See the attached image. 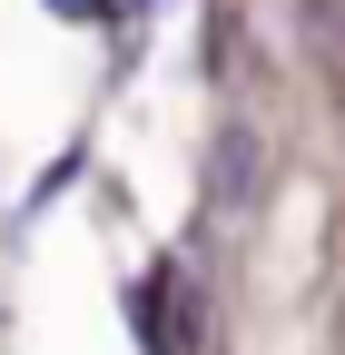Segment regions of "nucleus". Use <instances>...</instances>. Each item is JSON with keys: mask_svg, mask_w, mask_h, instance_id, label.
I'll return each mask as SVG.
<instances>
[{"mask_svg": "<svg viewBox=\"0 0 345 355\" xmlns=\"http://www.w3.org/2000/svg\"><path fill=\"white\" fill-rule=\"evenodd\" d=\"M39 10H60V20H109V0H39Z\"/></svg>", "mask_w": 345, "mask_h": 355, "instance_id": "7ed1b4c3", "label": "nucleus"}, {"mask_svg": "<svg viewBox=\"0 0 345 355\" xmlns=\"http://www.w3.org/2000/svg\"><path fill=\"white\" fill-rule=\"evenodd\" d=\"M207 79H237V20L207 10Z\"/></svg>", "mask_w": 345, "mask_h": 355, "instance_id": "f03ea898", "label": "nucleus"}, {"mask_svg": "<svg viewBox=\"0 0 345 355\" xmlns=\"http://www.w3.org/2000/svg\"><path fill=\"white\" fill-rule=\"evenodd\" d=\"M128 10H139V20H148V10H158V0H128Z\"/></svg>", "mask_w": 345, "mask_h": 355, "instance_id": "20e7f679", "label": "nucleus"}, {"mask_svg": "<svg viewBox=\"0 0 345 355\" xmlns=\"http://www.w3.org/2000/svg\"><path fill=\"white\" fill-rule=\"evenodd\" d=\"M267 207V139L256 128H218V158H207V227H256Z\"/></svg>", "mask_w": 345, "mask_h": 355, "instance_id": "f257e3e1", "label": "nucleus"}]
</instances>
